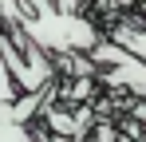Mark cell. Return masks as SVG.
I'll use <instances>...</instances> for the list:
<instances>
[{"label":"cell","instance_id":"obj_1","mask_svg":"<svg viewBox=\"0 0 146 142\" xmlns=\"http://www.w3.org/2000/svg\"><path fill=\"white\" fill-rule=\"evenodd\" d=\"M91 59H95L99 67H107V71H103L107 83L126 87V91H134V95H146V63H142V59L126 55L122 47L107 44V40H99V44L91 47Z\"/></svg>","mask_w":146,"mask_h":142},{"label":"cell","instance_id":"obj_2","mask_svg":"<svg viewBox=\"0 0 146 142\" xmlns=\"http://www.w3.org/2000/svg\"><path fill=\"white\" fill-rule=\"evenodd\" d=\"M16 99H20V91L12 87V79H8V71H4V63H0V111H4V107H12Z\"/></svg>","mask_w":146,"mask_h":142}]
</instances>
